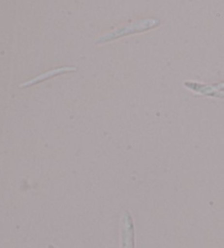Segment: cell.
Returning a JSON list of instances; mask_svg holds the SVG:
<instances>
[{"mask_svg":"<svg viewBox=\"0 0 224 248\" xmlns=\"http://www.w3.org/2000/svg\"><path fill=\"white\" fill-rule=\"evenodd\" d=\"M47 248H56L54 245H50V244H49V245H47Z\"/></svg>","mask_w":224,"mask_h":248,"instance_id":"cell-4","label":"cell"},{"mask_svg":"<svg viewBox=\"0 0 224 248\" xmlns=\"http://www.w3.org/2000/svg\"><path fill=\"white\" fill-rule=\"evenodd\" d=\"M76 70H77V68H75V67H62V68H56V69L49 70V71L45 72V74L37 76L35 79L30 80L29 82L22 84V85H21V87H30V85H33V84H36V83H38V82H42V81H45V80H47V79H50V78H53V77L63 75V74H64V72H70V71H76Z\"/></svg>","mask_w":224,"mask_h":248,"instance_id":"cell-3","label":"cell"},{"mask_svg":"<svg viewBox=\"0 0 224 248\" xmlns=\"http://www.w3.org/2000/svg\"><path fill=\"white\" fill-rule=\"evenodd\" d=\"M120 244L122 248H135V228L129 211L124 213L120 221Z\"/></svg>","mask_w":224,"mask_h":248,"instance_id":"cell-2","label":"cell"},{"mask_svg":"<svg viewBox=\"0 0 224 248\" xmlns=\"http://www.w3.org/2000/svg\"><path fill=\"white\" fill-rule=\"evenodd\" d=\"M161 24V21L156 18H148V19H142L139 21H136V22L129 23L125 25L123 28H119L115 31H112L110 33L105 34V35L101 36L96 41V44H102V43H106L110 41L117 40L119 37L129 35V34H135V33H141L144 31H148V30L154 29L156 27H159Z\"/></svg>","mask_w":224,"mask_h":248,"instance_id":"cell-1","label":"cell"}]
</instances>
